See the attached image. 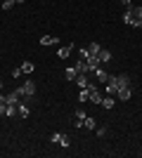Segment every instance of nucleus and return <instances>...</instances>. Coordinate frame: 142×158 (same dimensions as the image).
I'll return each instance as SVG.
<instances>
[{"label": "nucleus", "mask_w": 142, "mask_h": 158, "mask_svg": "<svg viewBox=\"0 0 142 158\" xmlns=\"http://www.w3.org/2000/svg\"><path fill=\"white\" fill-rule=\"evenodd\" d=\"M17 94H19V97H33L36 94V83L33 80H26L21 87H17Z\"/></svg>", "instance_id": "nucleus-1"}, {"label": "nucleus", "mask_w": 142, "mask_h": 158, "mask_svg": "<svg viewBox=\"0 0 142 158\" xmlns=\"http://www.w3.org/2000/svg\"><path fill=\"white\" fill-rule=\"evenodd\" d=\"M128 10H130V14H133V24H130V26L133 28H142V7L133 5V7H128Z\"/></svg>", "instance_id": "nucleus-2"}, {"label": "nucleus", "mask_w": 142, "mask_h": 158, "mask_svg": "<svg viewBox=\"0 0 142 158\" xmlns=\"http://www.w3.org/2000/svg\"><path fill=\"white\" fill-rule=\"evenodd\" d=\"M114 83H116V87H118V90H121V87H130V76H126V73L114 76Z\"/></svg>", "instance_id": "nucleus-3"}, {"label": "nucleus", "mask_w": 142, "mask_h": 158, "mask_svg": "<svg viewBox=\"0 0 142 158\" xmlns=\"http://www.w3.org/2000/svg\"><path fill=\"white\" fill-rule=\"evenodd\" d=\"M88 90H90V102L93 104H102V94L97 90V85H88Z\"/></svg>", "instance_id": "nucleus-4"}, {"label": "nucleus", "mask_w": 142, "mask_h": 158, "mask_svg": "<svg viewBox=\"0 0 142 158\" xmlns=\"http://www.w3.org/2000/svg\"><path fill=\"white\" fill-rule=\"evenodd\" d=\"M93 73H95V78L100 80V83H107V80H109V73L104 71V69H102V66H97V69H95Z\"/></svg>", "instance_id": "nucleus-5"}, {"label": "nucleus", "mask_w": 142, "mask_h": 158, "mask_svg": "<svg viewBox=\"0 0 142 158\" xmlns=\"http://www.w3.org/2000/svg\"><path fill=\"white\" fill-rule=\"evenodd\" d=\"M130 97H133V92H130V87H121V90L116 92V99H121V102H128Z\"/></svg>", "instance_id": "nucleus-6"}, {"label": "nucleus", "mask_w": 142, "mask_h": 158, "mask_svg": "<svg viewBox=\"0 0 142 158\" xmlns=\"http://www.w3.org/2000/svg\"><path fill=\"white\" fill-rule=\"evenodd\" d=\"M88 76H90V73H78L74 83H76L78 87H88V85H90V83H88Z\"/></svg>", "instance_id": "nucleus-7"}, {"label": "nucleus", "mask_w": 142, "mask_h": 158, "mask_svg": "<svg viewBox=\"0 0 142 158\" xmlns=\"http://www.w3.org/2000/svg\"><path fill=\"white\" fill-rule=\"evenodd\" d=\"M17 116H19V118H26L28 116V104L26 102H19V104H17Z\"/></svg>", "instance_id": "nucleus-8"}, {"label": "nucleus", "mask_w": 142, "mask_h": 158, "mask_svg": "<svg viewBox=\"0 0 142 158\" xmlns=\"http://www.w3.org/2000/svg\"><path fill=\"white\" fill-rule=\"evenodd\" d=\"M76 127H83V120H85V116H88V113L83 111V109H76Z\"/></svg>", "instance_id": "nucleus-9"}, {"label": "nucleus", "mask_w": 142, "mask_h": 158, "mask_svg": "<svg viewBox=\"0 0 142 158\" xmlns=\"http://www.w3.org/2000/svg\"><path fill=\"white\" fill-rule=\"evenodd\" d=\"M74 69H76L78 73H90V69H88V61H85V59H78Z\"/></svg>", "instance_id": "nucleus-10"}, {"label": "nucleus", "mask_w": 142, "mask_h": 158, "mask_svg": "<svg viewBox=\"0 0 142 158\" xmlns=\"http://www.w3.org/2000/svg\"><path fill=\"white\" fill-rule=\"evenodd\" d=\"M85 61H88V69H90V73H93L95 69H97V66H102V64H100V59H97L95 54H90V57H88Z\"/></svg>", "instance_id": "nucleus-11"}, {"label": "nucleus", "mask_w": 142, "mask_h": 158, "mask_svg": "<svg viewBox=\"0 0 142 158\" xmlns=\"http://www.w3.org/2000/svg\"><path fill=\"white\" fill-rule=\"evenodd\" d=\"M97 59H100V64H107V61L111 59V52H109V50H104V47H102V50H100V54H97Z\"/></svg>", "instance_id": "nucleus-12"}, {"label": "nucleus", "mask_w": 142, "mask_h": 158, "mask_svg": "<svg viewBox=\"0 0 142 158\" xmlns=\"http://www.w3.org/2000/svg\"><path fill=\"white\" fill-rule=\"evenodd\" d=\"M19 102H21V97L17 94V90H14L12 94H7V97H5V104H14V106H17Z\"/></svg>", "instance_id": "nucleus-13"}, {"label": "nucleus", "mask_w": 142, "mask_h": 158, "mask_svg": "<svg viewBox=\"0 0 142 158\" xmlns=\"http://www.w3.org/2000/svg\"><path fill=\"white\" fill-rule=\"evenodd\" d=\"M76 76H78V71H76L74 66H69L67 71H64V78H67L69 83H71V80H76Z\"/></svg>", "instance_id": "nucleus-14"}, {"label": "nucleus", "mask_w": 142, "mask_h": 158, "mask_svg": "<svg viewBox=\"0 0 142 158\" xmlns=\"http://www.w3.org/2000/svg\"><path fill=\"white\" fill-rule=\"evenodd\" d=\"M69 54H71V45H64V47H59V52H57V57H59V59H67Z\"/></svg>", "instance_id": "nucleus-15"}, {"label": "nucleus", "mask_w": 142, "mask_h": 158, "mask_svg": "<svg viewBox=\"0 0 142 158\" xmlns=\"http://www.w3.org/2000/svg\"><path fill=\"white\" fill-rule=\"evenodd\" d=\"M114 104H116V97H102V106L104 109H114Z\"/></svg>", "instance_id": "nucleus-16"}, {"label": "nucleus", "mask_w": 142, "mask_h": 158, "mask_svg": "<svg viewBox=\"0 0 142 158\" xmlns=\"http://www.w3.org/2000/svg\"><path fill=\"white\" fill-rule=\"evenodd\" d=\"M57 40H59V38H52V35H43V38H41V45H43V47H47V45H54Z\"/></svg>", "instance_id": "nucleus-17"}, {"label": "nucleus", "mask_w": 142, "mask_h": 158, "mask_svg": "<svg viewBox=\"0 0 142 158\" xmlns=\"http://www.w3.org/2000/svg\"><path fill=\"white\" fill-rule=\"evenodd\" d=\"M90 99V90L88 87H81V92H78V102H88Z\"/></svg>", "instance_id": "nucleus-18"}, {"label": "nucleus", "mask_w": 142, "mask_h": 158, "mask_svg": "<svg viewBox=\"0 0 142 158\" xmlns=\"http://www.w3.org/2000/svg\"><path fill=\"white\" fill-rule=\"evenodd\" d=\"M19 69H21V73H33V61H24Z\"/></svg>", "instance_id": "nucleus-19"}, {"label": "nucleus", "mask_w": 142, "mask_h": 158, "mask_svg": "<svg viewBox=\"0 0 142 158\" xmlns=\"http://www.w3.org/2000/svg\"><path fill=\"white\" fill-rule=\"evenodd\" d=\"M83 127H88V130H95V127H97L95 118H88V116H85V120H83Z\"/></svg>", "instance_id": "nucleus-20"}, {"label": "nucleus", "mask_w": 142, "mask_h": 158, "mask_svg": "<svg viewBox=\"0 0 142 158\" xmlns=\"http://www.w3.org/2000/svg\"><path fill=\"white\" fill-rule=\"evenodd\" d=\"M100 50H102V45H100V43H90V50H88V52L97 57V54H100Z\"/></svg>", "instance_id": "nucleus-21"}, {"label": "nucleus", "mask_w": 142, "mask_h": 158, "mask_svg": "<svg viewBox=\"0 0 142 158\" xmlns=\"http://www.w3.org/2000/svg\"><path fill=\"white\" fill-rule=\"evenodd\" d=\"M50 142H52V144H59V142H62V132H52Z\"/></svg>", "instance_id": "nucleus-22"}, {"label": "nucleus", "mask_w": 142, "mask_h": 158, "mask_svg": "<svg viewBox=\"0 0 142 158\" xmlns=\"http://www.w3.org/2000/svg\"><path fill=\"white\" fill-rule=\"evenodd\" d=\"M88 57H90V52L85 47H81V50H78V59H88Z\"/></svg>", "instance_id": "nucleus-23"}, {"label": "nucleus", "mask_w": 142, "mask_h": 158, "mask_svg": "<svg viewBox=\"0 0 142 158\" xmlns=\"http://www.w3.org/2000/svg\"><path fill=\"white\" fill-rule=\"evenodd\" d=\"M107 127H95V135H97V137H104V135H107Z\"/></svg>", "instance_id": "nucleus-24"}, {"label": "nucleus", "mask_w": 142, "mask_h": 158, "mask_svg": "<svg viewBox=\"0 0 142 158\" xmlns=\"http://www.w3.org/2000/svg\"><path fill=\"white\" fill-rule=\"evenodd\" d=\"M59 144H62V146H67V149H69V146H71V139H69L67 135H62V142H59Z\"/></svg>", "instance_id": "nucleus-25"}, {"label": "nucleus", "mask_w": 142, "mask_h": 158, "mask_svg": "<svg viewBox=\"0 0 142 158\" xmlns=\"http://www.w3.org/2000/svg\"><path fill=\"white\" fill-rule=\"evenodd\" d=\"M12 5H14V0H5V2H2V10L7 12V10H12Z\"/></svg>", "instance_id": "nucleus-26"}, {"label": "nucleus", "mask_w": 142, "mask_h": 158, "mask_svg": "<svg viewBox=\"0 0 142 158\" xmlns=\"http://www.w3.org/2000/svg\"><path fill=\"white\" fill-rule=\"evenodd\" d=\"M118 2H121V5L126 7V10H128V7H133V0H118Z\"/></svg>", "instance_id": "nucleus-27"}, {"label": "nucleus", "mask_w": 142, "mask_h": 158, "mask_svg": "<svg viewBox=\"0 0 142 158\" xmlns=\"http://www.w3.org/2000/svg\"><path fill=\"white\" fill-rule=\"evenodd\" d=\"M0 116H5V104H0Z\"/></svg>", "instance_id": "nucleus-28"}, {"label": "nucleus", "mask_w": 142, "mask_h": 158, "mask_svg": "<svg viewBox=\"0 0 142 158\" xmlns=\"http://www.w3.org/2000/svg\"><path fill=\"white\" fill-rule=\"evenodd\" d=\"M0 104H5V94H0Z\"/></svg>", "instance_id": "nucleus-29"}, {"label": "nucleus", "mask_w": 142, "mask_h": 158, "mask_svg": "<svg viewBox=\"0 0 142 158\" xmlns=\"http://www.w3.org/2000/svg\"><path fill=\"white\" fill-rule=\"evenodd\" d=\"M14 2H26V0H14Z\"/></svg>", "instance_id": "nucleus-30"}, {"label": "nucleus", "mask_w": 142, "mask_h": 158, "mask_svg": "<svg viewBox=\"0 0 142 158\" xmlns=\"http://www.w3.org/2000/svg\"><path fill=\"white\" fill-rule=\"evenodd\" d=\"M0 90H2V80H0Z\"/></svg>", "instance_id": "nucleus-31"}]
</instances>
